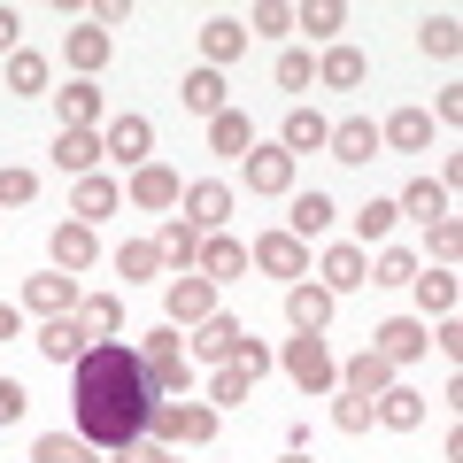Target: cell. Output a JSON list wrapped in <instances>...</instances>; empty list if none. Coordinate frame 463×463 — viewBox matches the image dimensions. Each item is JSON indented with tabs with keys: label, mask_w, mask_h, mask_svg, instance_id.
<instances>
[{
	"label": "cell",
	"mask_w": 463,
	"mask_h": 463,
	"mask_svg": "<svg viewBox=\"0 0 463 463\" xmlns=\"http://www.w3.org/2000/svg\"><path fill=\"white\" fill-rule=\"evenodd\" d=\"M70 410H78V432L93 448H124V440H139L147 432V410H155V394H147V371H139V347H124V340H93L70 364Z\"/></svg>",
	"instance_id": "1"
},
{
	"label": "cell",
	"mask_w": 463,
	"mask_h": 463,
	"mask_svg": "<svg viewBox=\"0 0 463 463\" xmlns=\"http://www.w3.org/2000/svg\"><path fill=\"white\" fill-rule=\"evenodd\" d=\"M139 371H147V394H155V402H178V394H185V379H194V355H185L178 325L139 332Z\"/></svg>",
	"instance_id": "2"
},
{
	"label": "cell",
	"mask_w": 463,
	"mask_h": 463,
	"mask_svg": "<svg viewBox=\"0 0 463 463\" xmlns=\"http://www.w3.org/2000/svg\"><path fill=\"white\" fill-rule=\"evenodd\" d=\"M147 440L155 448H209L216 440V410H209V402H155V410H147Z\"/></svg>",
	"instance_id": "3"
},
{
	"label": "cell",
	"mask_w": 463,
	"mask_h": 463,
	"mask_svg": "<svg viewBox=\"0 0 463 463\" xmlns=\"http://www.w3.org/2000/svg\"><path fill=\"white\" fill-rule=\"evenodd\" d=\"M286 379L301 386V394H325V386H340V364H332V347H325V332H294L286 340Z\"/></svg>",
	"instance_id": "4"
},
{
	"label": "cell",
	"mask_w": 463,
	"mask_h": 463,
	"mask_svg": "<svg viewBox=\"0 0 463 463\" xmlns=\"http://www.w3.org/2000/svg\"><path fill=\"white\" fill-rule=\"evenodd\" d=\"M178 216L201 232V240H209V232H224V224H232V185H224V178H194V185L178 194Z\"/></svg>",
	"instance_id": "5"
},
{
	"label": "cell",
	"mask_w": 463,
	"mask_h": 463,
	"mask_svg": "<svg viewBox=\"0 0 463 463\" xmlns=\"http://www.w3.org/2000/svg\"><path fill=\"white\" fill-rule=\"evenodd\" d=\"M317 286H325L332 301L355 294V286H371V255L355 248V240H340V248H325V263H317Z\"/></svg>",
	"instance_id": "6"
},
{
	"label": "cell",
	"mask_w": 463,
	"mask_h": 463,
	"mask_svg": "<svg viewBox=\"0 0 463 463\" xmlns=\"http://www.w3.org/2000/svg\"><path fill=\"white\" fill-rule=\"evenodd\" d=\"M124 194H132V209H155V216H170V209H178V194H185V178H178L170 163H139Z\"/></svg>",
	"instance_id": "7"
},
{
	"label": "cell",
	"mask_w": 463,
	"mask_h": 463,
	"mask_svg": "<svg viewBox=\"0 0 463 463\" xmlns=\"http://www.w3.org/2000/svg\"><path fill=\"white\" fill-rule=\"evenodd\" d=\"M163 309H170V325H201V317H216V286L201 270H178L163 286Z\"/></svg>",
	"instance_id": "8"
},
{
	"label": "cell",
	"mask_w": 463,
	"mask_h": 463,
	"mask_svg": "<svg viewBox=\"0 0 463 463\" xmlns=\"http://www.w3.org/2000/svg\"><path fill=\"white\" fill-rule=\"evenodd\" d=\"M248 263H263L270 279H286V286H294V279H309V248H301L294 232H263V240L248 248Z\"/></svg>",
	"instance_id": "9"
},
{
	"label": "cell",
	"mask_w": 463,
	"mask_h": 463,
	"mask_svg": "<svg viewBox=\"0 0 463 463\" xmlns=\"http://www.w3.org/2000/svg\"><path fill=\"white\" fill-rule=\"evenodd\" d=\"M240 340H248V325H232V317L216 309V317H201V325H194L185 355H201V364H232V355H240Z\"/></svg>",
	"instance_id": "10"
},
{
	"label": "cell",
	"mask_w": 463,
	"mask_h": 463,
	"mask_svg": "<svg viewBox=\"0 0 463 463\" xmlns=\"http://www.w3.org/2000/svg\"><path fill=\"white\" fill-rule=\"evenodd\" d=\"M155 124H147V116H116V124H109V132H100V155H116V163H155Z\"/></svg>",
	"instance_id": "11"
},
{
	"label": "cell",
	"mask_w": 463,
	"mask_h": 463,
	"mask_svg": "<svg viewBox=\"0 0 463 463\" xmlns=\"http://www.w3.org/2000/svg\"><path fill=\"white\" fill-rule=\"evenodd\" d=\"M325 147H332V163H379V124L371 116H340Z\"/></svg>",
	"instance_id": "12"
},
{
	"label": "cell",
	"mask_w": 463,
	"mask_h": 463,
	"mask_svg": "<svg viewBox=\"0 0 463 463\" xmlns=\"http://www.w3.org/2000/svg\"><path fill=\"white\" fill-rule=\"evenodd\" d=\"M248 194H294V155L286 147H248Z\"/></svg>",
	"instance_id": "13"
},
{
	"label": "cell",
	"mask_w": 463,
	"mask_h": 463,
	"mask_svg": "<svg viewBox=\"0 0 463 463\" xmlns=\"http://www.w3.org/2000/svg\"><path fill=\"white\" fill-rule=\"evenodd\" d=\"M386 386H394V364H386L379 347H364V355H347V364H340V394H371V402H379Z\"/></svg>",
	"instance_id": "14"
},
{
	"label": "cell",
	"mask_w": 463,
	"mask_h": 463,
	"mask_svg": "<svg viewBox=\"0 0 463 463\" xmlns=\"http://www.w3.org/2000/svg\"><path fill=\"white\" fill-rule=\"evenodd\" d=\"M371 347L402 371V364H417V355H425V325H417V317H386V325L371 332Z\"/></svg>",
	"instance_id": "15"
},
{
	"label": "cell",
	"mask_w": 463,
	"mask_h": 463,
	"mask_svg": "<svg viewBox=\"0 0 463 463\" xmlns=\"http://www.w3.org/2000/svg\"><path fill=\"white\" fill-rule=\"evenodd\" d=\"M371 425H386V432H417V425H425V394H417V386H386V394L371 402Z\"/></svg>",
	"instance_id": "16"
},
{
	"label": "cell",
	"mask_w": 463,
	"mask_h": 463,
	"mask_svg": "<svg viewBox=\"0 0 463 463\" xmlns=\"http://www.w3.org/2000/svg\"><path fill=\"white\" fill-rule=\"evenodd\" d=\"M78 279H70V270H47V279H32V286H24V309H39V317H70V309H78Z\"/></svg>",
	"instance_id": "17"
},
{
	"label": "cell",
	"mask_w": 463,
	"mask_h": 463,
	"mask_svg": "<svg viewBox=\"0 0 463 463\" xmlns=\"http://www.w3.org/2000/svg\"><path fill=\"white\" fill-rule=\"evenodd\" d=\"M286 317H294V332H325L332 325V294L317 279H294L286 286Z\"/></svg>",
	"instance_id": "18"
},
{
	"label": "cell",
	"mask_w": 463,
	"mask_h": 463,
	"mask_svg": "<svg viewBox=\"0 0 463 463\" xmlns=\"http://www.w3.org/2000/svg\"><path fill=\"white\" fill-rule=\"evenodd\" d=\"M240 54H248V24H232V16L201 24V70H224V62H240Z\"/></svg>",
	"instance_id": "19"
},
{
	"label": "cell",
	"mask_w": 463,
	"mask_h": 463,
	"mask_svg": "<svg viewBox=\"0 0 463 463\" xmlns=\"http://www.w3.org/2000/svg\"><path fill=\"white\" fill-rule=\"evenodd\" d=\"M201 279L209 286H224V279H240V270H248V248H240V240H232V232H209V240H201Z\"/></svg>",
	"instance_id": "20"
},
{
	"label": "cell",
	"mask_w": 463,
	"mask_h": 463,
	"mask_svg": "<svg viewBox=\"0 0 463 463\" xmlns=\"http://www.w3.org/2000/svg\"><path fill=\"white\" fill-rule=\"evenodd\" d=\"M47 255H54V270H70V279H78V270L93 263V224L62 216V224H54V240H47Z\"/></svg>",
	"instance_id": "21"
},
{
	"label": "cell",
	"mask_w": 463,
	"mask_h": 463,
	"mask_svg": "<svg viewBox=\"0 0 463 463\" xmlns=\"http://www.w3.org/2000/svg\"><path fill=\"white\" fill-rule=\"evenodd\" d=\"M379 147H402V155H425L432 147V116L425 109H394L379 124Z\"/></svg>",
	"instance_id": "22"
},
{
	"label": "cell",
	"mask_w": 463,
	"mask_h": 463,
	"mask_svg": "<svg viewBox=\"0 0 463 463\" xmlns=\"http://www.w3.org/2000/svg\"><path fill=\"white\" fill-rule=\"evenodd\" d=\"M85 347H93V340L78 332V317H47V325H39V355H47L54 371H62V364H78Z\"/></svg>",
	"instance_id": "23"
},
{
	"label": "cell",
	"mask_w": 463,
	"mask_h": 463,
	"mask_svg": "<svg viewBox=\"0 0 463 463\" xmlns=\"http://www.w3.org/2000/svg\"><path fill=\"white\" fill-rule=\"evenodd\" d=\"M417 47H425L432 62H456V47H463V24H456V8H432V16L417 24Z\"/></svg>",
	"instance_id": "24"
},
{
	"label": "cell",
	"mask_w": 463,
	"mask_h": 463,
	"mask_svg": "<svg viewBox=\"0 0 463 463\" xmlns=\"http://www.w3.org/2000/svg\"><path fill=\"white\" fill-rule=\"evenodd\" d=\"M178 100H185V116H224V70H185Z\"/></svg>",
	"instance_id": "25"
},
{
	"label": "cell",
	"mask_w": 463,
	"mask_h": 463,
	"mask_svg": "<svg viewBox=\"0 0 463 463\" xmlns=\"http://www.w3.org/2000/svg\"><path fill=\"white\" fill-rule=\"evenodd\" d=\"M325 139H332V124H325L317 109H286V132H279V147H286V155H317Z\"/></svg>",
	"instance_id": "26"
},
{
	"label": "cell",
	"mask_w": 463,
	"mask_h": 463,
	"mask_svg": "<svg viewBox=\"0 0 463 463\" xmlns=\"http://www.w3.org/2000/svg\"><path fill=\"white\" fill-rule=\"evenodd\" d=\"M100 124V85L93 78H70L62 85V132H93Z\"/></svg>",
	"instance_id": "27"
},
{
	"label": "cell",
	"mask_w": 463,
	"mask_h": 463,
	"mask_svg": "<svg viewBox=\"0 0 463 463\" xmlns=\"http://www.w3.org/2000/svg\"><path fill=\"white\" fill-rule=\"evenodd\" d=\"M109 54H116V39H109V32H93V24H85V32H70V39H62V62L78 70V78H93V70L109 62Z\"/></svg>",
	"instance_id": "28"
},
{
	"label": "cell",
	"mask_w": 463,
	"mask_h": 463,
	"mask_svg": "<svg viewBox=\"0 0 463 463\" xmlns=\"http://www.w3.org/2000/svg\"><path fill=\"white\" fill-rule=\"evenodd\" d=\"M116 201H124V194H116V178H100V170H93V178H78V194H70V216L93 224V216H116Z\"/></svg>",
	"instance_id": "29"
},
{
	"label": "cell",
	"mask_w": 463,
	"mask_h": 463,
	"mask_svg": "<svg viewBox=\"0 0 463 463\" xmlns=\"http://www.w3.org/2000/svg\"><path fill=\"white\" fill-rule=\"evenodd\" d=\"M255 147V124H248V109H224V116H209V155H248Z\"/></svg>",
	"instance_id": "30"
},
{
	"label": "cell",
	"mask_w": 463,
	"mask_h": 463,
	"mask_svg": "<svg viewBox=\"0 0 463 463\" xmlns=\"http://www.w3.org/2000/svg\"><path fill=\"white\" fill-rule=\"evenodd\" d=\"M116 325H124V301L116 294H85L78 301V332L85 340H116Z\"/></svg>",
	"instance_id": "31"
},
{
	"label": "cell",
	"mask_w": 463,
	"mask_h": 463,
	"mask_svg": "<svg viewBox=\"0 0 463 463\" xmlns=\"http://www.w3.org/2000/svg\"><path fill=\"white\" fill-rule=\"evenodd\" d=\"M155 248H163V263L194 270V263H201V232L185 224V216H163V240H155Z\"/></svg>",
	"instance_id": "32"
},
{
	"label": "cell",
	"mask_w": 463,
	"mask_h": 463,
	"mask_svg": "<svg viewBox=\"0 0 463 463\" xmlns=\"http://www.w3.org/2000/svg\"><path fill=\"white\" fill-rule=\"evenodd\" d=\"M317 78H325V85H340V93H355V85L371 78V62H364L355 47H325V62H317Z\"/></svg>",
	"instance_id": "33"
},
{
	"label": "cell",
	"mask_w": 463,
	"mask_h": 463,
	"mask_svg": "<svg viewBox=\"0 0 463 463\" xmlns=\"http://www.w3.org/2000/svg\"><path fill=\"white\" fill-rule=\"evenodd\" d=\"M410 294H417V309H425V317H456V279H448V270H417Z\"/></svg>",
	"instance_id": "34"
},
{
	"label": "cell",
	"mask_w": 463,
	"mask_h": 463,
	"mask_svg": "<svg viewBox=\"0 0 463 463\" xmlns=\"http://www.w3.org/2000/svg\"><path fill=\"white\" fill-rule=\"evenodd\" d=\"M325 224H332V201H325V194H294V209H286V232H294L301 248H309Z\"/></svg>",
	"instance_id": "35"
},
{
	"label": "cell",
	"mask_w": 463,
	"mask_h": 463,
	"mask_svg": "<svg viewBox=\"0 0 463 463\" xmlns=\"http://www.w3.org/2000/svg\"><path fill=\"white\" fill-rule=\"evenodd\" d=\"M54 163L78 170V178H93V170H100V139L93 132H54Z\"/></svg>",
	"instance_id": "36"
},
{
	"label": "cell",
	"mask_w": 463,
	"mask_h": 463,
	"mask_svg": "<svg viewBox=\"0 0 463 463\" xmlns=\"http://www.w3.org/2000/svg\"><path fill=\"white\" fill-rule=\"evenodd\" d=\"M402 224V209H394V201H364V209H355V248H379V240H386V232H394Z\"/></svg>",
	"instance_id": "37"
},
{
	"label": "cell",
	"mask_w": 463,
	"mask_h": 463,
	"mask_svg": "<svg viewBox=\"0 0 463 463\" xmlns=\"http://www.w3.org/2000/svg\"><path fill=\"white\" fill-rule=\"evenodd\" d=\"M155 270H163V248H155V240H124V248H116V279H124V286L155 279Z\"/></svg>",
	"instance_id": "38"
},
{
	"label": "cell",
	"mask_w": 463,
	"mask_h": 463,
	"mask_svg": "<svg viewBox=\"0 0 463 463\" xmlns=\"http://www.w3.org/2000/svg\"><path fill=\"white\" fill-rule=\"evenodd\" d=\"M47 78H54V70H47V54H32V47H16V54H8V93H47Z\"/></svg>",
	"instance_id": "39"
},
{
	"label": "cell",
	"mask_w": 463,
	"mask_h": 463,
	"mask_svg": "<svg viewBox=\"0 0 463 463\" xmlns=\"http://www.w3.org/2000/svg\"><path fill=\"white\" fill-rule=\"evenodd\" d=\"M394 209H402V216H417V224H440V216H448V194H440V185H432V178H417L410 194L394 201Z\"/></svg>",
	"instance_id": "40"
},
{
	"label": "cell",
	"mask_w": 463,
	"mask_h": 463,
	"mask_svg": "<svg viewBox=\"0 0 463 463\" xmlns=\"http://www.w3.org/2000/svg\"><path fill=\"white\" fill-rule=\"evenodd\" d=\"M294 24L309 39H332V32H347V8H340V0H309V8H294Z\"/></svg>",
	"instance_id": "41"
},
{
	"label": "cell",
	"mask_w": 463,
	"mask_h": 463,
	"mask_svg": "<svg viewBox=\"0 0 463 463\" xmlns=\"http://www.w3.org/2000/svg\"><path fill=\"white\" fill-rule=\"evenodd\" d=\"M255 394V379L240 364H216V379H209V410H232V402H248Z\"/></svg>",
	"instance_id": "42"
},
{
	"label": "cell",
	"mask_w": 463,
	"mask_h": 463,
	"mask_svg": "<svg viewBox=\"0 0 463 463\" xmlns=\"http://www.w3.org/2000/svg\"><path fill=\"white\" fill-rule=\"evenodd\" d=\"M32 463H93V448H85V440H62V432H39V440H32Z\"/></svg>",
	"instance_id": "43"
},
{
	"label": "cell",
	"mask_w": 463,
	"mask_h": 463,
	"mask_svg": "<svg viewBox=\"0 0 463 463\" xmlns=\"http://www.w3.org/2000/svg\"><path fill=\"white\" fill-rule=\"evenodd\" d=\"M417 279V255L410 248H379V263H371V286H410Z\"/></svg>",
	"instance_id": "44"
},
{
	"label": "cell",
	"mask_w": 463,
	"mask_h": 463,
	"mask_svg": "<svg viewBox=\"0 0 463 463\" xmlns=\"http://www.w3.org/2000/svg\"><path fill=\"white\" fill-rule=\"evenodd\" d=\"M255 32H263V39H286V32H294V8H286V0H263V8L248 16V39H255Z\"/></svg>",
	"instance_id": "45"
},
{
	"label": "cell",
	"mask_w": 463,
	"mask_h": 463,
	"mask_svg": "<svg viewBox=\"0 0 463 463\" xmlns=\"http://www.w3.org/2000/svg\"><path fill=\"white\" fill-rule=\"evenodd\" d=\"M270 78H279L286 93H309V78H317V62H309V54H301V47H286V54H279V70H270Z\"/></svg>",
	"instance_id": "46"
},
{
	"label": "cell",
	"mask_w": 463,
	"mask_h": 463,
	"mask_svg": "<svg viewBox=\"0 0 463 463\" xmlns=\"http://www.w3.org/2000/svg\"><path fill=\"white\" fill-rule=\"evenodd\" d=\"M32 194H39V178H32L24 163H8V170H0V209H24Z\"/></svg>",
	"instance_id": "47"
},
{
	"label": "cell",
	"mask_w": 463,
	"mask_h": 463,
	"mask_svg": "<svg viewBox=\"0 0 463 463\" xmlns=\"http://www.w3.org/2000/svg\"><path fill=\"white\" fill-rule=\"evenodd\" d=\"M332 425L340 432H371V394H340L332 402Z\"/></svg>",
	"instance_id": "48"
},
{
	"label": "cell",
	"mask_w": 463,
	"mask_h": 463,
	"mask_svg": "<svg viewBox=\"0 0 463 463\" xmlns=\"http://www.w3.org/2000/svg\"><path fill=\"white\" fill-rule=\"evenodd\" d=\"M425 232H432V255L456 263V248H463V224H456V216H440V224H425Z\"/></svg>",
	"instance_id": "49"
},
{
	"label": "cell",
	"mask_w": 463,
	"mask_h": 463,
	"mask_svg": "<svg viewBox=\"0 0 463 463\" xmlns=\"http://www.w3.org/2000/svg\"><path fill=\"white\" fill-rule=\"evenodd\" d=\"M116 24H132V0H93V32H116Z\"/></svg>",
	"instance_id": "50"
},
{
	"label": "cell",
	"mask_w": 463,
	"mask_h": 463,
	"mask_svg": "<svg viewBox=\"0 0 463 463\" xmlns=\"http://www.w3.org/2000/svg\"><path fill=\"white\" fill-rule=\"evenodd\" d=\"M24 410H32V394H24V386L16 379H0V425H16V417Z\"/></svg>",
	"instance_id": "51"
},
{
	"label": "cell",
	"mask_w": 463,
	"mask_h": 463,
	"mask_svg": "<svg viewBox=\"0 0 463 463\" xmlns=\"http://www.w3.org/2000/svg\"><path fill=\"white\" fill-rule=\"evenodd\" d=\"M232 364L248 371V379H263V371H270V347H263V340H240V355H232Z\"/></svg>",
	"instance_id": "52"
},
{
	"label": "cell",
	"mask_w": 463,
	"mask_h": 463,
	"mask_svg": "<svg viewBox=\"0 0 463 463\" xmlns=\"http://www.w3.org/2000/svg\"><path fill=\"white\" fill-rule=\"evenodd\" d=\"M116 463H163V448H155L147 432H139V440H124V448H116Z\"/></svg>",
	"instance_id": "53"
},
{
	"label": "cell",
	"mask_w": 463,
	"mask_h": 463,
	"mask_svg": "<svg viewBox=\"0 0 463 463\" xmlns=\"http://www.w3.org/2000/svg\"><path fill=\"white\" fill-rule=\"evenodd\" d=\"M432 116H440V124H463V85H440V100H432Z\"/></svg>",
	"instance_id": "54"
},
{
	"label": "cell",
	"mask_w": 463,
	"mask_h": 463,
	"mask_svg": "<svg viewBox=\"0 0 463 463\" xmlns=\"http://www.w3.org/2000/svg\"><path fill=\"white\" fill-rule=\"evenodd\" d=\"M16 32H24V16H16V8H0V54H16Z\"/></svg>",
	"instance_id": "55"
},
{
	"label": "cell",
	"mask_w": 463,
	"mask_h": 463,
	"mask_svg": "<svg viewBox=\"0 0 463 463\" xmlns=\"http://www.w3.org/2000/svg\"><path fill=\"white\" fill-rule=\"evenodd\" d=\"M16 325H24V317L8 309V301H0V340H16Z\"/></svg>",
	"instance_id": "56"
},
{
	"label": "cell",
	"mask_w": 463,
	"mask_h": 463,
	"mask_svg": "<svg viewBox=\"0 0 463 463\" xmlns=\"http://www.w3.org/2000/svg\"><path fill=\"white\" fill-rule=\"evenodd\" d=\"M279 463H317V456H279Z\"/></svg>",
	"instance_id": "57"
},
{
	"label": "cell",
	"mask_w": 463,
	"mask_h": 463,
	"mask_svg": "<svg viewBox=\"0 0 463 463\" xmlns=\"http://www.w3.org/2000/svg\"><path fill=\"white\" fill-rule=\"evenodd\" d=\"M163 463H185V456H163Z\"/></svg>",
	"instance_id": "58"
}]
</instances>
